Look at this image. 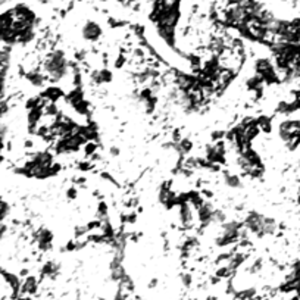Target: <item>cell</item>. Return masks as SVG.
Segmentation results:
<instances>
[{
	"label": "cell",
	"mask_w": 300,
	"mask_h": 300,
	"mask_svg": "<svg viewBox=\"0 0 300 300\" xmlns=\"http://www.w3.org/2000/svg\"><path fill=\"white\" fill-rule=\"evenodd\" d=\"M103 36V28L96 21H87L81 26V37L87 43H98Z\"/></svg>",
	"instance_id": "obj_4"
},
{
	"label": "cell",
	"mask_w": 300,
	"mask_h": 300,
	"mask_svg": "<svg viewBox=\"0 0 300 300\" xmlns=\"http://www.w3.org/2000/svg\"><path fill=\"white\" fill-rule=\"evenodd\" d=\"M38 280L32 275H28L22 280V284H21V296H28V298H32L37 292H38Z\"/></svg>",
	"instance_id": "obj_6"
},
{
	"label": "cell",
	"mask_w": 300,
	"mask_h": 300,
	"mask_svg": "<svg viewBox=\"0 0 300 300\" xmlns=\"http://www.w3.org/2000/svg\"><path fill=\"white\" fill-rule=\"evenodd\" d=\"M243 226L248 232H252L258 238L274 236L278 231V222L274 218L265 216L256 210H250L243 220Z\"/></svg>",
	"instance_id": "obj_2"
},
{
	"label": "cell",
	"mask_w": 300,
	"mask_h": 300,
	"mask_svg": "<svg viewBox=\"0 0 300 300\" xmlns=\"http://www.w3.org/2000/svg\"><path fill=\"white\" fill-rule=\"evenodd\" d=\"M224 182L225 186H228L231 188H242L243 187L242 176L237 174H231V172H224Z\"/></svg>",
	"instance_id": "obj_7"
},
{
	"label": "cell",
	"mask_w": 300,
	"mask_h": 300,
	"mask_svg": "<svg viewBox=\"0 0 300 300\" xmlns=\"http://www.w3.org/2000/svg\"><path fill=\"white\" fill-rule=\"evenodd\" d=\"M194 208L188 200L180 202V209H178V220L184 228H192L194 225Z\"/></svg>",
	"instance_id": "obj_5"
},
{
	"label": "cell",
	"mask_w": 300,
	"mask_h": 300,
	"mask_svg": "<svg viewBox=\"0 0 300 300\" xmlns=\"http://www.w3.org/2000/svg\"><path fill=\"white\" fill-rule=\"evenodd\" d=\"M9 212H10V206H9V203L2 199L0 200V222L4 221V220L8 218Z\"/></svg>",
	"instance_id": "obj_8"
},
{
	"label": "cell",
	"mask_w": 300,
	"mask_h": 300,
	"mask_svg": "<svg viewBox=\"0 0 300 300\" xmlns=\"http://www.w3.org/2000/svg\"><path fill=\"white\" fill-rule=\"evenodd\" d=\"M246 0H226V6H240L243 4Z\"/></svg>",
	"instance_id": "obj_10"
},
{
	"label": "cell",
	"mask_w": 300,
	"mask_h": 300,
	"mask_svg": "<svg viewBox=\"0 0 300 300\" xmlns=\"http://www.w3.org/2000/svg\"><path fill=\"white\" fill-rule=\"evenodd\" d=\"M181 278H182V284H184L186 287H190V284H192V281H193V280H192V275L184 274Z\"/></svg>",
	"instance_id": "obj_9"
},
{
	"label": "cell",
	"mask_w": 300,
	"mask_h": 300,
	"mask_svg": "<svg viewBox=\"0 0 300 300\" xmlns=\"http://www.w3.org/2000/svg\"><path fill=\"white\" fill-rule=\"evenodd\" d=\"M278 137L288 150H294L300 144V118L284 120L276 126Z\"/></svg>",
	"instance_id": "obj_3"
},
{
	"label": "cell",
	"mask_w": 300,
	"mask_h": 300,
	"mask_svg": "<svg viewBox=\"0 0 300 300\" xmlns=\"http://www.w3.org/2000/svg\"><path fill=\"white\" fill-rule=\"evenodd\" d=\"M70 59L66 53L60 49L52 50L43 58L42 62V71L48 76V81L52 82H59L65 80L70 74Z\"/></svg>",
	"instance_id": "obj_1"
},
{
	"label": "cell",
	"mask_w": 300,
	"mask_h": 300,
	"mask_svg": "<svg viewBox=\"0 0 300 300\" xmlns=\"http://www.w3.org/2000/svg\"><path fill=\"white\" fill-rule=\"evenodd\" d=\"M0 200H2V198H0Z\"/></svg>",
	"instance_id": "obj_11"
}]
</instances>
